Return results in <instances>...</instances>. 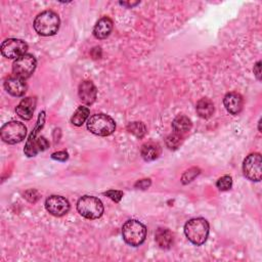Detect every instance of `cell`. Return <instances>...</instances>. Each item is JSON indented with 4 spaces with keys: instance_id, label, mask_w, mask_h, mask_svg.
Wrapping results in <instances>:
<instances>
[{
    "instance_id": "1",
    "label": "cell",
    "mask_w": 262,
    "mask_h": 262,
    "mask_svg": "<svg viewBox=\"0 0 262 262\" xmlns=\"http://www.w3.org/2000/svg\"><path fill=\"white\" fill-rule=\"evenodd\" d=\"M184 233L187 239L195 246L205 244L209 235V223L205 218H192L184 225Z\"/></svg>"
},
{
    "instance_id": "2",
    "label": "cell",
    "mask_w": 262,
    "mask_h": 262,
    "mask_svg": "<svg viewBox=\"0 0 262 262\" xmlns=\"http://www.w3.org/2000/svg\"><path fill=\"white\" fill-rule=\"evenodd\" d=\"M59 25V16L52 10H45L39 13L34 20V29L41 36H52L56 34Z\"/></svg>"
},
{
    "instance_id": "3",
    "label": "cell",
    "mask_w": 262,
    "mask_h": 262,
    "mask_svg": "<svg viewBox=\"0 0 262 262\" xmlns=\"http://www.w3.org/2000/svg\"><path fill=\"white\" fill-rule=\"evenodd\" d=\"M122 236L129 246L138 247L145 241L146 227L138 220H128L122 226Z\"/></svg>"
},
{
    "instance_id": "4",
    "label": "cell",
    "mask_w": 262,
    "mask_h": 262,
    "mask_svg": "<svg viewBox=\"0 0 262 262\" xmlns=\"http://www.w3.org/2000/svg\"><path fill=\"white\" fill-rule=\"evenodd\" d=\"M77 210L81 216L93 220L100 218L104 209L99 199L93 195H83L77 202Z\"/></svg>"
},
{
    "instance_id": "5",
    "label": "cell",
    "mask_w": 262,
    "mask_h": 262,
    "mask_svg": "<svg viewBox=\"0 0 262 262\" xmlns=\"http://www.w3.org/2000/svg\"><path fill=\"white\" fill-rule=\"evenodd\" d=\"M87 129L98 136H108L116 129V123L108 115L95 114L87 121Z\"/></svg>"
},
{
    "instance_id": "6",
    "label": "cell",
    "mask_w": 262,
    "mask_h": 262,
    "mask_svg": "<svg viewBox=\"0 0 262 262\" xmlns=\"http://www.w3.org/2000/svg\"><path fill=\"white\" fill-rule=\"evenodd\" d=\"M1 138L8 144H15L23 141L27 135V127L17 121H10L4 124L0 130Z\"/></svg>"
},
{
    "instance_id": "7",
    "label": "cell",
    "mask_w": 262,
    "mask_h": 262,
    "mask_svg": "<svg viewBox=\"0 0 262 262\" xmlns=\"http://www.w3.org/2000/svg\"><path fill=\"white\" fill-rule=\"evenodd\" d=\"M37 66L36 58L29 53L24 54L23 56L16 58L12 63V72L15 77L27 79L31 77L34 73Z\"/></svg>"
},
{
    "instance_id": "8",
    "label": "cell",
    "mask_w": 262,
    "mask_h": 262,
    "mask_svg": "<svg viewBox=\"0 0 262 262\" xmlns=\"http://www.w3.org/2000/svg\"><path fill=\"white\" fill-rule=\"evenodd\" d=\"M245 176L252 181H260L262 177V160L259 152L250 154L243 163Z\"/></svg>"
},
{
    "instance_id": "9",
    "label": "cell",
    "mask_w": 262,
    "mask_h": 262,
    "mask_svg": "<svg viewBox=\"0 0 262 262\" xmlns=\"http://www.w3.org/2000/svg\"><path fill=\"white\" fill-rule=\"evenodd\" d=\"M28 50V44L15 38H9L2 42L1 44V53L7 58H18L26 54Z\"/></svg>"
},
{
    "instance_id": "10",
    "label": "cell",
    "mask_w": 262,
    "mask_h": 262,
    "mask_svg": "<svg viewBox=\"0 0 262 262\" xmlns=\"http://www.w3.org/2000/svg\"><path fill=\"white\" fill-rule=\"evenodd\" d=\"M45 208L48 213L55 217L66 215L70 211L69 201L61 195H50L45 201Z\"/></svg>"
},
{
    "instance_id": "11",
    "label": "cell",
    "mask_w": 262,
    "mask_h": 262,
    "mask_svg": "<svg viewBox=\"0 0 262 262\" xmlns=\"http://www.w3.org/2000/svg\"><path fill=\"white\" fill-rule=\"evenodd\" d=\"M78 94L82 103L86 105H91L96 99L97 90L95 85L91 81H83L79 85Z\"/></svg>"
},
{
    "instance_id": "12",
    "label": "cell",
    "mask_w": 262,
    "mask_h": 262,
    "mask_svg": "<svg viewBox=\"0 0 262 262\" xmlns=\"http://www.w3.org/2000/svg\"><path fill=\"white\" fill-rule=\"evenodd\" d=\"M223 103L226 111L231 115H237L242 112L244 99L237 92H228L223 98Z\"/></svg>"
},
{
    "instance_id": "13",
    "label": "cell",
    "mask_w": 262,
    "mask_h": 262,
    "mask_svg": "<svg viewBox=\"0 0 262 262\" xmlns=\"http://www.w3.org/2000/svg\"><path fill=\"white\" fill-rule=\"evenodd\" d=\"M5 90L12 96H23L27 91V84L24 79L18 77H9L4 82Z\"/></svg>"
},
{
    "instance_id": "14",
    "label": "cell",
    "mask_w": 262,
    "mask_h": 262,
    "mask_svg": "<svg viewBox=\"0 0 262 262\" xmlns=\"http://www.w3.org/2000/svg\"><path fill=\"white\" fill-rule=\"evenodd\" d=\"M36 97H26L21 99L20 102L17 104V106L15 107V113L24 120H31L36 108Z\"/></svg>"
},
{
    "instance_id": "15",
    "label": "cell",
    "mask_w": 262,
    "mask_h": 262,
    "mask_svg": "<svg viewBox=\"0 0 262 262\" xmlns=\"http://www.w3.org/2000/svg\"><path fill=\"white\" fill-rule=\"evenodd\" d=\"M113 30V21L110 17L103 16L97 20L93 28V35L96 39L106 38Z\"/></svg>"
},
{
    "instance_id": "16",
    "label": "cell",
    "mask_w": 262,
    "mask_h": 262,
    "mask_svg": "<svg viewBox=\"0 0 262 262\" xmlns=\"http://www.w3.org/2000/svg\"><path fill=\"white\" fill-rule=\"evenodd\" d=\"M44 122H45V112H41L39 117H38V121H37V124L35 126V128L33 129L31 135L29 136V139L27 140V143H26V146H25V149H24V152L26 154L27 157H33V144L37 138V134L39 132V130H41L44 126Z\"/></svg>"
},
{
    "instance_id": "17",
    "label": "cell",
    "mask_w": 262,
    "mask_h": 262,
    "mask_svg": "<svg viewBox=\"0 0 262 262\" xmlns=\"http://www.w3.org/2000/svg\"><path fill=\"white\" fill-rule=\"evenodd\" d=\"M140 154L144 161L150 162V161H154L159 158V156L161 155V147L158 143L149 141V142L142 144Z\"/></svg>"
},
{
    "instance_id": "18",
    "label": "cell",
    "mask_w": 262,
    "mask_h": 262,
    "mask_svg": "<svg viewBox=\"0 0 262 262\" xmlns=\"http://www.w3.org/2000/svg\"><path fill=\"white\" fill-rule=\"evenodd\" d=\"M155 239L162 249H169L173 245V234L168 228L159 227L155 233Z\"/></svg>"
},
{
    "instance_id": "19",
    "label": "cell",
    "mask_w": 262,
    "mask_h": 262,
    "mask_svg": "<svg viewBox=\"0 0 262 262\" xmlns=\"http://www.w3.org/2000/svg\"><path fill=\"white\" fill-rule=\"evenodd\" d=\"M195 110H196L198 115L201 118L209 119L214 114V104H213V102L209 98L204 97V98H201L196 102Z\"/></svg>"
},
{
    "instance_id": "20",
    "label": "cell",
    "mask_w": 262,
    "mask_h": 262,
    "mask_svg": "<svg viewBox=\"0 0 262 262\" xmlns=\"http://www.w3.org/2000/svg\"><path fill=\"white\" fill-rule=\"evenodd\" d=\"M192 123L186 116H178L172 122V129L175 133L183 135L191 129Z\"/></svg>"
},
{
    "instance_id": "21",
    "label": "cell",
    "mask_w": 262,
    "mask_h": 262,
    "mask_svg": "<svg viewBox=\"0 0 262 262\" xmlns=\"http://www.w3.org/2000/svg\"><path fill=\"white\" fill-rule=\"evenodd\" d=\"M89 108L87 106H79L71 118V123L75 126H82L89 116Z\"/></svg>"
},
{
    "instance_id": "22",
    "label": "cell",
    "mask_w": 262,
    "mask_h": 262,
    "mask_svg": "<svg viewBox=\"0 0 262 262\" xmlns=\"http://www.w3.org/2000/svg\"><path fill=\"white\" fill-rule=\"evenodd\" d=\"M127 130L138 138H142L146 132L145 125L142 122H131L127 125Z\"/></svg>"
},
{
    "instance_id": "23",
    "label": "cell",
    "mask_w": 262,
    "mask_h": 262,
    "mask_svg": "<svg viewBox=\"0 0 262 262\" xmlns=\"http://www.w3.org/2000/svg\"><path fill=\"white\" fill-rule=\"evenodd\" d=\"M182 137L183 135H180L178 133L173 132L172 134L168 135L166 138V145L167 147H169L170 149H176L179 147V145L182 142Z\"/></svg>"
},
{
    "instance_id": "24",
    "label": "cell",
    "mask_w": 262,
    "mask_h": 262,
    "mask_svg": "<svg viewBox=\"0 0 262 262\" xmlns=\"http://www.w3.org/2000/svg\"><path fill=\"white\" fill-rule=\"evenodd\" d=\"M216 186L219 190L221 191H225L231 188L232 186V178L229 175H224L222 177H220L217 182H216Z\"/></svg>"
},
{
    "instance_id": "25",
    "label": "cell",
    "mask_w": 262,
    "mask_h": 262,
    "mask_svg": "<svg viewBox=\"0 0 262 262\" xmlns=\"http://www.w3.org/2000/svg\"><path fill=\"white\" fill-rule=\"evenodd\" d=\"M200 172H201V170L199 168H195V167L188 169L187 171H185L183 173V175L181 177V182L183 184H187V183L191 182L200 174Z\"/></svg>"
},
{
    "instance_id": "26",
    "label": "cell",
    "mask_w": 262,
    "mask_h": 262,
    "mask_svg": "<svg viewBox=\"0 0 262 262\" xmlns=\"http://www.w3.org/2000/svg\"><path fill=\"white\" fill-rule=\"evenodd\" d=\"M103 194L106 195V196H108L111 200H113V201L116 202V203L120 202V200H121L122 196H123V192L120 191V190H107V191L103 192Z\"/></svg>"
},
{
    "instance_id": "27",
    "label": "cell",
    "mask_w": 262,
    "mask_h": 262,
    "mask_svg": "<svg viewBox=\"0 0 262 262\" xmlns=\"http://www.w3.org/2000/svg\"><path fill=\"white\" fill-rule=\"evenodd\" d=\"M51 158L53 160H56V161H59V162H64L69 159V154L64 150H61V151H56V152H53L51 155Z\"/></svg>"
},
{
    "instance_id": "28",
    "label": "cell",
    "mask_w": 262,
    "mask_h": 262,
    "mask_svg": "<svg viewBox=\"0 0 262 262\" xmlns=\"http://www.w3.org/2000/svg\"><path fill=\"white\" fill-rule=\"evenodd\" d=\"M150 185V179H142L136 182L135 187H139L141 189H145Z\"/></svg>"
},
{
    "instance_id": "29",
    "label": "cell",
    "mask_w": 262,
    "mask_h": 262,
    "mask_svg": "<svg viewBox=\"0 0 262 262\" xmlns=\"http://www.w3.org/2000/svg\"><path fill=\"white\" fill-rule=\"evenodd\" d=\"M261 61H257L256 64L254 66V74L255 76L257 77V79L260 81L261 80V71H260V68H261Z\"/></svg>"
},
{
    "instance_id": "30",
    "label": "cell",
    "mask_w": 262,
    "mask_h": 262,
    "mask_svg": "<svg viewBox=\"0 0 262 262\" xmlns=\"http://www.w3.org/2000/svg\"><path fill=\"white\" fill-rule=\"evenodd\" d=\"M138 2H134V3H125V2H121L122 5H129V6H133V5H136Z\"/></svg>"
}]
</instances>
